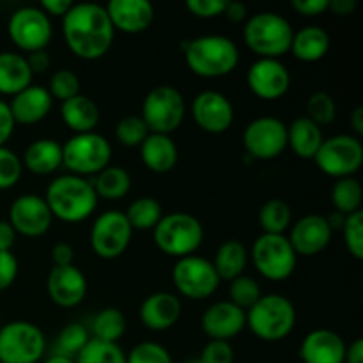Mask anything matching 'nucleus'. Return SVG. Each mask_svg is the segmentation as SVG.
Instances as JSON below:
<instances>
[{"instance_id": "obj_51", "label": "nucleus", "mask_w": 363, "mask_h": 363, "mask_svg": "<svg viewBox=\"0 0 363 363\" xmlns=\"http://www.w3.org/2000/svg\"><path fill=\"white\" fill-rule=\"evenodd\" d=\"M14 128H16V123H14L9 105L4 99H0V147H4L7 140L13 137Z\"/></svg>"}, {"instance_id": "obj_45", "label": "nucleus", "mask_w": 363, "mask_h": 363, "mask_svg": "<svg viewBox=\"0 0 363 363\" xmlns=\"http://www.w3.org/2000/svg\"><path fill=\"white\" fill-rule=\"evenodd\" d=\"M126 363H174L169 350L162 344L144 340L137 346L131 347L130 353L126 354Z\"/></svg>"}, {"instance_id": "obj_19", "label": "nucleus", "mask_w": 363, "mask_h": 363, "mask_svg": "<svg viewBox=\"0 0 363 363\" xmlns=\"http://www.w3.org/2000/svg\"><path fill=\"white\" fill-rule=\"evenodd\" d=\"M46 293L57 307H78L87 296V279L74 264L53 266L46 279Z\"/></svg>"}, {"instance_id": "obj_13", "label": "nucleus", "mask_w": 363, "mask_h": 363, "mask_svg": "<svg viewBox=\"0 0 363 363\" xmlns=\"http://www.w3.org/2000/svg\"><path fill=\"white\" fill-rule=\"evenodd\" d=\"M7 34L16 48L32 53L46 50L53 35L52 21L39 7H20L7 21Z\"/></svg>"}, {"instance_id": "obj_24", "label": "nucleus", "mask_w": 363, "mask_h": 363, "mask_svg": "<svg viewBox=\"0 0 363 363\" xmlns=\"http://www.w3.org/2000/svg\"><path fill=\"white\" fill-rule=\"evenodd\" d=\"M346 347V342L339 333L318 328L303 337L298 354L303 363H344Z\"/></svg>"}, {"instance_id": "obj_55", "label": "nucleus", "mask_w": 363, "mask_h": 363, "mask_svg": "<svg viewBox=\"0 0 363 363\" xmlns=\"http://www.w3.org/2000/svg\"><path fill=\"white\" fill-rule=\"evenodd\" d=\"M16 236L14 229L7 220H0V252H11L14 243H16Z\"/></svg>"}, {"instance_id": "obj_5", "label": "nucleus", "mask_w": 363, "mask_h": 363, "mask_svg": "<svg viewBox=\"0 0 363 363\" xmlns=\"http://www.w3.org/2000/svg\"><path fill=\"white\" fill-rule=\"evenodd\" d=\"M296 326V307L284 294H262L247 311V328L264 342H280Z\"/></svg>"}, {"instance_id": "obj_28", "label": "nucleus", "mask_w": 363, "mask_h": 363, "mask_svg": "<svg viewBox=\"0 0 363 363\" xmlns=\"http://www.w3.org/2000/svg\"><path fill=\"white\" fill-rule=\"evenodd\" d=\"M60 119L74 135L91 133L99 123V108L94 99L80 92L60 103Z\"/></svg>"}, {"instance_id": "obj_6", "label": "nucleus", "mask_w": 363, "mask_h": 363, "mask_svg": "<svg viewBox=\"0 0 363 363\" xmlns=\"http://www.w3.org/2000/svg\"><path fill=\"white\" fill-rule=\"evenodd\" d=\"M156 247L170 257L183 259L195 255L204 241V227L194 215L174 211L163 215L158 225L152 229Z\"/></svg>"}, {"instance_id": "obj_34", "label": "nucleus", "mask_w": 363, "mask_h": 363, "mask_svg": "<svg viewBox=\"0 0 363 363\" xmlns=\"http://www.w3.org/2000/svg\"><path fill=\"white\" fill-rule=\"evenodd\" d=\"M91 332L92 339L117 344L121 337L126 333V318L116 307L101 308L92 319Z\"/></svg>"}, {"instance_id": "obj_44", "label": "nucleus", "mask_w": 363, "mask_h": 363, "mask_svg": "<svg viewBox=\"0 0 363 363\" xmlns=\"http://www.w3.org/2000/svg\"><path fill=\"white\" fill-rule=\"evenodd\" d=\"M344 238V245L354 259H363V211L347 215L344 225L340 229Z\"/></svg>"}, {"instance_id": "obj_14", "label": "nucleus", "mask_w": 363, "mask_h": 363, "mask_svg": "<svg viewBox=\"0 0 363 363\" xmlns=\"http://www.w3.org/2000/svg\"><path fill=\"white\" fill-rule=\"evenodd\" d=\"M133 238V229L126 215L117 209L101 213L91 229V247L99 259L113 261L128 250Z\"/></svg>"}, {"instance_id": "obj_47", "label": "nucleus", "mask_w": 363, "mask_h": 363, "mask_svg": "<svg viewBox=\"0 0 363 363\" xmlns=\"http://www.w3.org/2000/svg\"><path fill=\"white\" fill-rule=\"evenodd\" d=\"M201 363H234V350L225 340H209L199 357Z\"/></svg>"}, {"instance_id": "obj_7", "label": "nucleus", "mask_w": 363, "mask_h": 363, "mask_svg": "<svg viewBox=\"0 0 363 363\" xmlns=\"http://www.w3.org/2000/svg\"><path fill=\"white\" fill-rule=\"evenodd\" d=\"M112 145L103 135L91 133L73 135L62 145V167L73 176L87 179V176H98L110 165Z\"/></svg>"}, {"instance_id": "obj_15", "label": "nucleus", "mask_w": 363, "mask_h": 363, "mask_svg": "<svg viewBox=\"0 0 363 363\" xmlns=\"http://www.w3.org/2000/svg\"><path fill=\"white\" fill-rule=\"evenodd\" d=\"M243 147L254 160L279 158L287 147V124L277 117H257L245 128Z\"/></svg>"}, {"instance_id": "obj_56", "label": "nucleus", "mask_w": 363, "mask_h": 363, "mask_svg": "<svg viewBox=\"0 0 363 363\" xmlns=\"http://www.w3.org/2000/svg\"><path fill=\"white\" fill-rule=\"evenodd\" d=\"M223 16L227 18L233 23H240V21H245L248 18L247 6L243 2H227L225 11H223Z\"/></svg>"}, {"instance_id": "obj_58", "label": "nucleus", "mask_w": 363, "mask_h": 363, "mask_svg": "<svg viewBox=\"0 0 363 363\" xmlns=\"http://www.w3.org/2000/svg\"><path fill=\"white\" fill-rule=\"evenodd\" d=\"M344 363H363V339H354L346 347Z\"/></svg>"}, {"instance_id": "obj_39", "label": "nucleus", "mask_w": 363, "mask_h": 363, "mask_svg": "<svg viewBox=\"0 0 363 363\" xmlns=\"http://www.w3.org/2000/svg\"><path fill=\"white\" fill-rule=\"evenodd\" d=\"M74 363H126V353L119 344L103 342L91 337L87 346L74 358Z\"/></svg>"}, {"instance_id": "obj_35", "label": "nucleus", "mask_w": 363, "mask_h": 363, "mask_svg": "<svg viewBox=\"0 0 363 363\" xmlns=\"http://www.w3.org/2000/svg\"><path fill=\"white\" fill-rule=\"evenodd\" d=\"M257 218L262 234H286L293 223V211L282 199H269L261 206Z\"/></svg>"}, {"instance_id": "obj_32", "label": "nucleus", "mask_w": 363, "mask_h": 363, "mask_svg": "<svg viewBox=\"0 0 363 363\" xmlns=\"http://www.w3.org/2000/svg\"><path fill=\"white\" fill-rule=\"evenodd\" d=\"M211 262L218 273L220 280L230 282V280L243 275L245 269H247L248 250L240 240H227L220 245Z\"/></svg>"}, {"instance_id": "obj_36", "label": "nucleus", "mask_w": 363, "mask_h": 363, "mask_svg": "<svg viewBox=\"0 0 363 363\" xmlns=\"http://www.w3.org/2000/svg\"><path fill=\"white\" fill-rule=\"evenodd\" d=\"M126 220L130 222L131 229L140 230H152L163 216L162 204L152 197H138L137 201L131 202L126 209Z\"/></svg>"}, {"instance_id": "obj_33", "label": "nucleus", "mask_w": 363, "mask_h": 363, "mask_svg": "<svg viewBox=\"0 0 363 363\" xmlns=\"http://www.w3.org/2000/svg\"><path fill=\"white\" fill-rule=\"evenodd\" d=\"M96 195L98 199H105V201H119V199L126 197L131 190V176L124 167L108 165L105 170L96 176L94 183Z\"/></svg>"}, {"instance_id": "obj_41", "label": "nucleus", "mask_w": 363, "mask_h": 363, "mask_svg": "<svg viewBox=\"0 0 363 363\" xmlns=\"http://www.w3.org/2000/svg\"><path fill=\"white\" fill-rule=\"evenodd\" d=\"M149 133L151 131L140 116L123 117L116 126V138L124 147H140Z\"/></svg>"}, {"instance_id": "obj_52", "label": "nucleus", "mask_w": 363, "mask_h": 363, "mask_svg": "<svg viewBox=\"0 0 363 363\" xmlns=\"http://www.w3.org/2000/svg\"><path fill=\"white\" fill-rule=\"evenodd\" d=\"M52 259L53 266H71L74 259L73 247L69 243H66V241H59L57 245H53Z\"/></svg>"}, {"instance_id": "obj_29", "label": "nucleus", "mask_w": 363, "mask_h": 363, "mask_svg": "<svg viewBox=\"0 0 363 363\" xmlns=\"http://www.w3.org/2000/svg\"><path fill=\"white\" fill-rule=\"evenodd\" d=\"M325 135L318 124L307 117H298L287 126V147L301 160H314L321 147Z\"/></svg>"}, {"instance_id": "obj_50", "label": "nucleus", "mask_w": 363, "mask_h": 363, "mask_svg": "<svg viewBox=\"0 0 363 363\" xmlns=\"http://www.w3.org/2000/svg\"><path fill=\"white\" fill-rule=\"evenodd\" d=\"M328 4L330 0H293V2H291V7H293V11H296L300 16L315 18L328 13Z\"/></svg>"}, {"instance_id": "obj_2", "label": "nucleus", "mask_w": 363, "mask_h": 363, "mask_svg": "<svg viewBox=\"0 0 363 363\" xmlns=\"http://www.w3.org/2000/svg\"><path fill=\"white\" fill-rule=\"evenodd\" d=\"M181 50L188 69L201 78L227 77L240 64V50L227 35H199L183 41Z\"/></svg>"}, {"instance_id": "obj_31", "label": "nucleus", "mask_w": 363, "mask_h": 363, "mask_svg": "<svg viewBox=\"0 0 363 363\" xmlns=\"http://www.w3.org/2000/svg\"><path fill=\"white\" fill-rule=\"evenodd\" d=\"M330 50V35L319 25H307L294 32L291 50L300 62H319Z\"/></svg>"}, {"instance_id": "obj_60", "label": "nucleus", "mask_w": 363, "mask_h": 363, "mask_svg": "<svg viewBox=\"0 0 363 363\" xmlns=\"http://www.w3.org/2000/svg\"><path fill=\"white\" fill-rule=\"evenodd\" d=\"M326 220H328L330 227H332V230H337V229H342L344 225V220H346V215H340V213H333L332 216H326Z\"/></svg>"}, {"instance_id": "obj_46", "label": "nucleus", "mask_w": 363, "mask_h": 363, "mask_svg": "<svg viewBox=\"0 0 363 363\" xmlns=\"http://www.w3.org/2000/svg\"><path fill=\"white\" fill-rule=\"evenodd\" d=\"M23 174L21 158L9 147H0V191L16 186Z\"/></svg>"}, {"instance_id": "obj_42", "label": "nucleus", "mask_w": 363, "mask_h": 363, "mask_svg": "<svg viewBox=\"0 0 363 363\" xmlns=\"http://www.w3.org/2000/svg\"><path fill=\"white\" fill-rule=\"evenodd\" d=\"M337 116V105L335 99L328 94V92L318 91L307 99V119L312 123L321 126H328L335 121Z\"/></svg>"}, {"instance_id": "obj_21", "label": "nucleus", "mask_w": 363, "mask_h": 363, "mask_svg": "<svg viewBox=\"0 0 363 363\" xmlns=\"http://www.w3.org/2000/svg\"><path fill=\"white\" fill-rule=\"evenodd\" d=\"M201 328L211 340L229 342L247 328V312L229 300L216 301L202 314Z\"/></svg>"}, {"instance_id": "obj_12", "label": "nucleus", "mask_w": 363, "mask_h": 363, "mask_svg": "<svg viewBox=\"0 0 363 363\" xmlns=\"http://www.w3.org/2000/svg\"><path fill=\"white\" fill-rule=\"evenodd\" d=\"M220 277L211 261L199 255L177 259L172 268V284L181 296L202 301L213 296L220 286Z\"/></svg>"}, {"instance_id": "obj_27", "label": "nucleus", "mask_w": 363, "mask_h": 363, "mask_svg": "<svg viewBox=\"0 0 363 363\" xmlns=\"http://www.w3.org/2000/svg\"><path fill=\"white\" fill-rule=\"evenodd\" d=\"M21 163L34 176H50L62 167V145L53 138H38L25 149Z\"/></svg>"}, {"instance_id": "obj_3", "label": "nucleus", "mask_w": 363, "mask_h": 363, "mask_svg": "<svg viewBox=\"0 0 363 363\" xmlns=\"http://www.w3.org/2000/svg\"><path fill=\"white\" fill-rule=\"evenodd\" d=\"M45 201L53 218L66 223H80L91 218L98 208L99 199L91 181L73 174H64L48 184Z\"/></svg>"}, {"instance_id": "obj_16", "label": "nucleus", "mask_w": 363, "mask_h": 363, "mask_svg": "<svg viewBox=\"0 0 363 363\" xmlns=\"http://www.w3.org/2000/svg\"><path fill=\"white\" fill-rule=\"evenodd\" d=\"M14 233L25 238H39L52 227L53 216L45 197L35 194H23L13 201L9 208V220Z\"/></svg>"}, {"instance_id": "obj_17", "label": "nucleus", "mask_w": 363, "mask_h": 363, "mask_svg": "<svg viewBox=\"0 0 363 363\" xmlns=\"http://www.w3.org/2000/svg\"><path fill=\"white\" fill-rule=\"evenodd\" d=\"M252 94L266 101L284 98L291 89V73L279 59H257L247 71Z\"/></svg>"}, {"instance_id": "obj_63", "label": "nucleus", "mask_w": 363, "mask_h": 363, "mask_svg": "<svg viewBox=\"0 0 363 363\" xmlns=\"http://www.w3.org/2000/svg\"><path fill=\"white\" fill-rule=\"evenodd\" d=\"M0 328H2V321H0Z\"/></svg>"}, {"instance_id": "obj_43", "label": "nucleus", "mask_w": 363, "mask_h": 363, "mask_svg": "<svg viewBox=\"0 0 363 363\" xmlns=\"http://www.w3.org/2000/svg\"><path fill=\"white\" fill-rule=\"evenodd\" d=\"M48 92L52 98L60 99V103L74 98L80 94V78L71 69H57L50 77Z\"/></svg>"}, {"instance_id": "obj_59", "label": "nucleus", "mask_w": 363, "mask_h": 363, "mask_svg": "<svg viewBox=\"0 0 363 363\" xmlns=\"http://www.w3.org/2000/svg\"><path fill=\"white\" fill-rule=\"evenodd\" d=\"M350 124H351V128H353V131H354V137L360 138L363 135V108H362V106H357V108L353 110V113H351Z\"/></svg>"}, {"instance_id": "obj_1", "label": "nucleus", "mask_w": 363, "mask_h": 363, "mask_svg": "<svg viewBox=\"0 0 363 363\" xmlns=\"http://www.w3.org/2000/svg\"><path fill=\"white\" fill-rule=\"evenodd\" d=\"M62 35L73 55L98 60L112 48L116 30L106 9L94 2L73 4L62 16Z\"/></svg>"}, {"instance_id": "obj_62", "label": "nucleus", "mask_w": 363, "mask_h": 363, "mask_svg": "<svg viewBox=\"0 0 363 363\" xmlns=\"http://www.w3.org/2000/svg\"><path fill=\"white\" fill-rule=\"evenodd\" d=\"M186 363H201V362H199V358H195V360H188Z\"/></svg>"}, {"instance_id": "obj_9", "label": "nucleus", "mask_w": 363, "mask_h": 363, "mask_svg": "<svg viewBox=\"0 0 363 363\" xmlns=\"http://www.w3.org/2000/svg\"><path fill=\"white\" fill-rule=\"evenodd\" d=\"M250 259L259 275L272 282L289 279L298 262L296 252L286 234H261L252 245Z\"/></svg>"}, {"instance_id": "obj_26", "label": "nucleus", "mask_w": 363, "mask_h": 363, "mask_svg": "<svg viewBox=\"0 0 363 363\" xmlns=\"http://www.w3.org/2000/svg\"><path fill=\"white\" fill-rule=\"evenodd\" d=\"M138 149L142 163L155 174H169L179 160V151L170 135L149 133Z\"/></svg>"}, {"instance_id": "obj_20", "label": "nucleus", "mask_w": 363, "mask_h": 363, "mask_svg": "<svg viewBox=\"0 0 363 363\" xmlns=\"http://www.w3.org/2000/svg\"><path fill=\"white\" fill-rule=\"evenodd\" d=\"M333 230L323 215H305L293 223L287 236L296 255L314 257L330 245Z\"/></svg>"}, {"instance_id": "obj_22", "label": "nucleus", "mask_w": 363, "mask_h": 363, "mask_svg": "<svg viewBox=\"0 0 363 363\" xmlns=\"http://www.w3.org/2000/svg\"><path fill=\"white\" fill-rule=\"evenodd\" d=\"M113 30L140 34L155 21V7L147 0H110L105 6Z\"/></svg>"}, {"instance_id": "obj_8", "label": "nucleus", "mask_w": 363, "mask_h": 363, "mask_svg": "<svg viewBox=\"0 0 363 363\" xmlns=\"http://www.w3.org/2000/svg\"><path fill=\"white\" fill-rule=\"evenodd\" d=\"M184 116H186V103L183 94L172 85H156L142 101L140 117L151 133L172 135L174 131L179 130Z\"/></svg>"}, {"instance_id": "obj_40", "label": "nucleus", "mask_w": 363, "mask_h": 363, "mask_svg": "<svg viewBox=\"0 0 363 363\" xmlns=\"http://www.w3.org/2000/svg\"><path fill=\"white\" fill-rule=\"evenodd\" d=\"M262 296L261 286L255 279L247 275H241L238 279L230 280L229 284V301L240 307L241 311L247 312L248 308L254 307Z\"/></svg>"}, {"instance_id": "obj_30", "label": "nucleus", "mask_w": 363, "mask_h": 363, "mask_svg": "<svg viewBox=\"0 0 363 363\" xmlns=\"http://www.w3.org/2000/svg\"><path fill=\"white\" fill-rule=\"evenodd\" d=\"M32 78L34 74L28 67L27 59L21 53H0V94L13 98L18 92L25 91L28 85H32Z\"/></svg>"}, {"instance_id": "obj_10", "label": "nucleus", "mask_w": 363, "mask_h": 363, "mask_svg": "<svg viewBox=\"0 0 363 363\" xmlns=\"http://www.w3.org/2000/svg\"><path fill=\"white\" fill-rule=\"evenodd\" d=\"M46 353V337L30 321H11L0 328V363H38Z\"/></svg>"}, {"instance_id": "obj_38", "label": "nucleus", "mask_w": 363, "mask_h": 363, "mask_svg": "<svg viewBox=\"0 0 363 363\" xmlns=\"http://www.w3.org/2000/svg\"><path fill=\"white\" fill-rule=\"evenodd\" d=\"M89 340H91V333H89V330L84 325H80V323H69L57 335L55 353L53 354H60V357H67L74 360L78 357V353L87 346Z\"/></svg>"}, {"instance_id": "obj_61", "label": "nucleus", "mask_w": 363, "mask_h": 363, "mask_svg": "<svg viewBox=\"0 0 363 363\" xmlns=\"http://www.w3.org/2000/svg\"><path fill=\"white\" fill-rule=\"evenodd\" d=\"M43 363H74L73 358H67V357H60V354H52V357L46 358Z\"/></svg>"}, {"instance_id": "obj_48", "label": "nucleus", "mask_w": 363, "mask_h": 363, "mask_svg": "<svg viewBox=\"0 0 363 363\" xmlns=\"http://www.w3.org/2000/svg\"><path fill=\"white\" fill-rule=\"evenodd\" d=\"M225 4L227 0H188L186 9L195 18L211 20V18L222 16L225 11Z\"/></svg>"}, {"instance_id": "obj_23", "label": "nucleus", "mask_w": 363, "mask_h": 363, "mask_svg": "<svg viewBox=\"0 0 363 363\" xmlns=\"http://www.w3.org/2000/svg\"><path fill=\"white\" fill-rule=\"evenodd\" d=\"M181 312H183V305L176 294L158 291V293L149 294L142 301L138 315H140L142 325L151 332H167L179 321Z\"/></svg>"}, {"instance_id": "obj_4", "label": "nucleus", "mask_w": 363, "mask_h": 363, "mask_svg": "<svg viewBox=\"0 0 363 363\" xmlns=\"http://www.w3.org/2000/svg\"><path fill=\"white\" fill-rule=\"evenodd\" d=\"M293 25L282 14L262 11L247 18L243 27V41L248 50L261 59H279L291 50Z\"/></svg>"}, {"instance_id": "obj_25", "label": "nucleus", "mask_w": 363, "mask_h": 363, "mask_svg": "<svg viewBox=\"0 0 363 363\" xmlns=\"http://www.w3.org/2000/svg\"><path fill=\"white\" fill-rule=\"evenodd\" d=\"M9 105L11 113L16 124H38L50 113L53 105V98L50 96L48 89L41 85H28L25 91L18 92L11 98Z\"/></svg>"}, {"instance_id": "obj_53", "label": "nucleus", "mask_w": 363, "mask_h": 363, "mask_svg": "<svg viewBox=\"0 0 363 363\" xmlns=\"http://www.w3.org/2000/svg\"><path fill=\"white\" fill-rule=\"evenodd\" d=\"M25 59H27V64L28 67H30L32 74L45 73V71H48L50 66H52V60H50V55L46 50H39V52L28 53Z\"/></svg>"}, {"instance_id": "obj_49", "label": "nucleus", "mask_w": 363, "mask_h": 363, "mask_svg": "<svg viewBox=\"0 0 363 363\" xmlns=\"http://www.w3.org/2000/svg\"><path fill=\"white\" fill-rule=\"evenodd\" d=\"M18 259L13 252H0V293L9 289L18 277Z\"/></svg>"}, {"instance_id": "obj_18", "label": "nucleus", "mask_w": 363, "mask_h": 363, "mask_svg": "<svg viewBox=\"0 0 363 363\" xmlns=\"http://www.w3.org/2000/svg\"><path fill=\"white\" fill-rule=\"evenodd\" d=\"M195 124L209 135L225 133L234 123V106L225 94L218 91H202L191 101Z\"/></svg>"}, {"instance_id": "obj_54", "label": "nucleus", "mask_w": 363, "mask_h": 363, "mask_svg": "<svg viewBox=\"0 0 363 363\" xmlns=\"http://www.w3.org/2000/svg\"><path fill=\"white\" fill-rule=\"evenodd\" d=\"M73 2L71 0H43L39 9L46 14V16H59L62 18L67 11L71 9Z\"/></svg>"}, {"instance_id": "obj_57", "label": "nucleus", "mask_w": 363, "mask_h": 363, "mask_svg": "<svg viewBox=\"0 0 363 363\" xmlns=\"http://www.w3.org/2000/svg\"><path fill=\"white\" fill-rule=\"evenodd\" d=\"M357 9V2L354 0H330L328 11L337 14V16H350Z\"/></svg>"}, {"instance_id": "obj_37", "label": "nucleus", "mask_w": 363, "mask_h": 363, "mask_svg": "<svg viewBox=\"0 0 363 363\" xmlns=\"http://www.w3.org/2000/svg\"><path fill=\"white\" fill-rule=\"evenodd\" d=\"M332 204L335 208L337 213L340 215H353V213L362 211V184L357 177H342V179H337V183L333 184L332 194Z\"/></svg>"}, {"instance_id": "obj_11", "label": "nucleus", "mask_w": 363, "mask_h": 363, "mask_svg": "<svg viewBox=\"0 0 363 363\" xmlns=\"http://www.w3.org/2000/svg\"><path fill=\"white\" fill-rule=\"evenodd\" d=\"M314 162L323 174L333 179L354 177L363 165V144L354 135L325 138Z\"/></svg>"}]
</instances>
